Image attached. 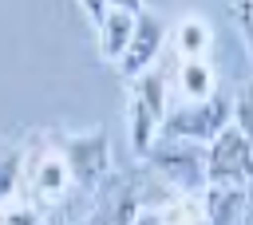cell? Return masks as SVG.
<instances>
[{"label": "cell", "mask_w": 253, "mask_h": 225, "mask_svg": "<svg viewBox=\"0 0 253 225\" xmlns=\"http://www.w3.org/2000/svg\"><path fill=\"white\" fill-rule=\"evenodd\" d=\"M166 43L174 47L178 59H210L213 47V28L202 12H186L174 28H166Z\"/></svg>", "instance_id": "ba28073f"}, {"label": "cell", "mask_w": 253, "mask_h": 225, "mask_svg": "<svg viewBox=\"0 0 253 225\" xmlns=\"http://www.w3.org/2000/svg\"><path fill=\"white\" fill-rule=\"evenodd\" d=\"M225 126H229V99L225 95H210V99H198V103H178L162 118V134L202 142V146L213 142Z\"/></svg>", "instance_id": "8992f818"}, {"label": "cell", "mask_w": 253, "mask_h": 225, "mask_svg": "<svg viewBox=\"0 0 253 225\" xmlns=\"http://www.w3.org/2000/svg\"><path fill=\"white\" fill-rule=\"evenodd\" d=\"M134 16L138 12H126V8H107L95 24V36H99V55L107 63H119L126 43H130V28H134Z\"/></svg>", "instance_id": "9c48e42d"}, {"label": "cell", "mask_w": 253, "mask_h": 225, "mask_svg": "<svg viewBox=\"0 0 253 225\" xmlns=\"http://www.w3.org/2000/svg\"><path fill=\"white\" fill-rule=\"evenodd\" d=\"M229 122L253 142V83H245V87L229 99Z\"/></svg>", "instance_id": "5bb4252c"}, {"label": "cell", "mask_w": 253, "mask_h": 225, "mask_svg": "<svg viewBox=\"0 0 253 225\" xmlns=\"http://www.w3.org/2000/svg\"><path fill=\"white\" fill-rule=\"evenodd\" d=\"M107 8H126V12H142L146 0H107Z\"/></svg>", "instance_id": "ac0fdd59"}, {"label": "cell", "mask_w": 253, "mask_h": 225, "mask_svg": "<svg viewBox=\"0 0 253 225\" xmlns=\"http://www.w3.org/2000/svg\"><path fill=\"white\" fill-rule=\"evenodd\" d=\"M229 16H233L237 36H241V43H245V51L253 59V0H229Z\"/></svg>", "instance_id": "9a60e30c"}, {"label": "cell", "mask_w": 253, "mask_h": 225, "mask_svg": "<svg viewBox=\"0 0 253 225\" xmlns=\"http://www.w3.org/2000/svg\"><path fill=\"white\" fill-rule=\"evenodd\" d=\"M162 47H166V24H162V16H158V12L142 8V12L134 16L130 43H126V51H123V59L115 63V67H119V75H123L126 83H130V79H138L142 71H150V67L158 63Z\"/></svg>", "instance_id": "52a82bcc"}, {"label": "cell", "mask_w": 253, "mask_h": 225, "mask_svg": "<svg viewBox=\"0 0 253 225\" xmlns=\"http://www.w3.org/2000/svg\"><path fill=\"white\" fill-rule=\"evenodd\" d=\"M0 225H43L40 217V205L28 197H12V201H0Z\"/></svg>", "instance_id": "4fadbf2b"}, {"label": "cell", "mask_w": 253, "mask_h": 225, "mask_svg": "<svg viewBox=\"0 0 253 225\" xmlns=\"http://www.w3.org/2000/svg\"><path fill=\"white\" fill-rule=\"evenodd\" d=\"M154 174L174 186V193H202L206 189V146L202 142H186V138H170L158 134V142L146 150Z\"/></svg>", "instance_id": "7a4b0ae2"}, {"label": "cell", "mask_w": 253, "mask_h": 225, "mask_svg": "<svg viewBox=\"0 0 253 225\" xmlns=\"http://www.w3.org/2000/svg\"><path fill=\"white\" fill-rule=\"evenodd\" d=\"M87 225H119V217H115V209H111V205L103 201V205H99V209H95V213L87 217Z\"/></svg>", "instance_id": "2e32d148"}, {"label": "cell", "mask_w": 253, "mask_h": 225, "mask_svg": "<svg viewBox=\"0 0 253 225\" xmlns=\"http://www.w3.org/2000/svg\"><path fill=\"white\" fill-rule=\"evenodd\" d=\"M20 189H24V146L0 154V201L20 197Z\"/></svg>", "instance_id": "7c38bea8"}, {"label": "cell", "mask_w": 253, "mask_h": 225, "mask_svg": "<svg viewBox=\"0 0 253 225\" xmlns=\"http://www.w3.org/2000/svg\"><path fill=\"white\" fill-rule=\"evenodd\" d=\"M174 87H178L182 103L210 99V95H217V71H213V63H210V59H178Z\"/></svg>", "instance_id": "30bf717a"}, {"label": "cell", "mask_w": 253, "mask_h": 225, "mask_svg": "<svg viewBox=\"0 0 253 225\" xmlns=\"http://www.w3.org/2000/svg\"><path fill=\"white\" fill-rule=\"evenodd\" d=\"M71 170L59 154V142L47 146L43 138H28L24 146V189L36 205H59L71 193Z\"/></svg>", "instance_id": "3957f363"}, {"label": "cell", "mask_w": 253, "mask_h": 225, "mask_svg": "<svg viewBox=\"0 0 253 225\" xmlns=\"http://www.w3.org/2000/svg\"><path fill=\"white\" fill-rule=\"evenodd\" d=\"M59 154L71 170V182L79 189H99L103 178L111 174V138L103 126L91 130H71L59 138Z\"/></svg>", "instance_id": "5b68a950"}, {"label": "cell", "mask_w": 253, "mask_h": 225, "mask_svg": "<svg viewBox=\"0 0 253 225\" xmlns=\"http://www.w3.org/2000/svg\"><path fill=\"white\" fill-rule=\"evenodd\" d=\"M166 83L162 75L150 67L138 79H130V99H126V138L130 150L138 158H146V150L158 142L162 134V118H166Z\"/></svg>", "instance_id": "6da1fadb"}, {"label": "cell", "mask_w": 253, "mask_h": 225, "mask_svg": "<svg viewBox=\"0 0 253 225\" xmlns=\"http://www.w3.org/2000/svg\"><path fill=\"white\" fill-rule=\"evenodd\" d=\"M253 182V142L229 122L213 142H206V186L249 189Z\"/></svg>", "instance_id": "277c9868"}, {"label": "cell", "mask_w": 253, "mask_h": 225, "mask_svg": "<svg viewBox=\"0 0 253 225\" xmlns=\"http://www.w3.org/2000/svg\"><path fill=\"white\" fill-rule=\"evenodd\" d=\"M79 8L87 12V20H91V24H99V16L107 12V0H79Z\"/></svg>", "instance_id": "e0dca14e"}, {"label": "cell", "mask_w": 253, "mask_h": 225, "mask_svg": "<svg viewBox=\"0 0 253 225\" xmlns=\"http://www.w3.org/2000/svg\"><path fill=\"white\" fill-rule=\"evenodd\" d=\"M245 201H249L245 189H217V186H206V189H202L206 225H245Z\"/></svg>", "instance_id": "8fae6325"}]
</instances>
